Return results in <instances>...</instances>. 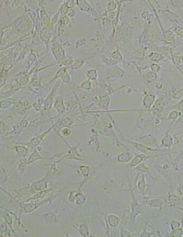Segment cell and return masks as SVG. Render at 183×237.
<instances>
[{
	"label": "cell",
	"instance_id": "cell-1",
	"mask_svg": "<svg viewBox=\"0 0 183 237\" xmlns=\"http://www.w3.org/2000/svg\"><path fill=\"white\" fill-rule=\"evenodd\" d=\"M53 198L54 197H48L46 198L45 200L35 203H23V205L21 206L19 216L21 215L22 214H26V213H31L32 211H34L38 208H39L40 206L43 205L44 204L53 200Z\"/></svg>",
	"mask_w": 183,
	"mask_h": 237
},
{
	"label": "cell",
	"instance_id": "cell-2",
	"mask_svg": "<svg viewBox=\"0 0 183 237\" xmlns=\"http://www.w3.org/2000/svg\"><path fill=\"white\" fill-rule=\"evenodd\" d=\"M163 154H154V155H149L147 154H142L135 155L134 156L133 160H131L128 164V168L130 169H135V168L138 166L140 164L143 163L146 160H150L151 158H154L157 157H160Z\"/></svg>",
	"mask_w": 183,
	"mask_h": 237
},
{
	"label": "cell",
	"instance_id": "cell-3",
	"mask_svg": "<svg viewBox=\"0 0 183 237\" xmlns=\"http://www.w3.org/2000/svg\"><path fill=\"white\" fill-rule=\"evenodd\" d=\"M130 191L131 194L132 198V202L131 205V220H133L134 222L136 220V218L138 217V215L142 214V211H141V206L139 202H138L137 199H136L135 196H134L133 189L131 188V186L130 184Z\"/></svg>",
	"mask_w": 183,
	"mask_h": 237
},
{
	"label": "cell",
	"instance_id": "cell-4",
	"mask_svg": "<svg viewBox=\"0 0 183 237\" xmlns=\"http://www.w3.org/2000/svg\"><path fill=\"white\" fill-rule=\"evenodd\" d=\"M143 204L151 208L161 209L164 205V200L161 198H149L144 197Z\"/></svg>",
	"mask_w": 183,
	"mask_h": 237
},
{
	"label": "cell",
	"instance_id": "cell-5",
	"mask_svg": "<svg viewBox=\"0 0 183 237\" xmlns=\"http://www.w3.org/2000/svg\"><path fill=\"white\" fill-rule=\"evenodd\" d=\"M130 142L132 145L134 146V148H135L138 151H139L140 152H142V154H148L149 152H159V150L156 149H154L151 146H147L145 145H143L142 143H138L136 142Z\"/></svg>",
	"mask_w": 183,
	"mask_h": 237
},
{
	"label": "cell",
	"instance_id": "cell-6",
	"mask_svg": "<svg viewBox=\"0 0 183 237\" xmlns=\"http://www.w3.org/2000/svg\"><path fill=\"white\" fill-rule=\"evenodd\" d=\"M47 185V181L46 178H44L37 181L33 182L32 184V189L34 191H42L46 188Z\"/></svg>",
	"mask_w": 183,
	"mask_h": 237
},
{
	"label": "cell",
	"instance_id": "cell-7",
	"mask_svg": "<svg viewBox=\"0 0 183 237\" xmlns=\"http://www.w3.org/2000/svg\"><path fill=\"white\" fill-rule=\"evenodd\" d=\"M105 220H106V222H107V224L110 227H114L119 226L121 218L116 215L110 214L107 216Z\"/></svg>",
	"mask_w": 183,
	"mask_h": 237
},
{
	"label": "cell",
	"instance_id": "cell-8",
	"mask_svg": "<svg viewBox=\"0 0 183 237\" xmlns=\"http://www.w3.org/2000/svg\"><path fill=\"white\" fill-rule=\"evenodd\" d=\"M134 156V155H133L132 153L128 151H125L118 155L117 160L120 163H130V162H131V160H133Z\"/></svg>",
	"mask_w": 183,
	"mask_h": 237
},
{
	"label": "cell",
	"instance_id": "cell-9",
	"mask_svg": "<svg viewBox=\"0 0 183 237\" xmlns=\"http://www.w3.org/2000/svg\"><path fill=\"white\" fill-rule=\"evenodd\" d=\"M42 159H47V158L42 157L41 155H40L39 154H38L37 149L35 148L34 152L32 153L30 156H29V158H28V160H27V161L24 164H25V165H28V164H32L33 163H34V162L37 161V160H42Z\"/></svg>",
	"mask_w": 183,
	"mask_h": 237
},
{
	"label": "cell",
	"instance_id": "cell-10",
	"mask_svg": "<svg viewBox=\"0 0 183 237\" xmlns=\"http://www.w3.org/2000/svg\"><path fill=\"white\" fill-rule=\"evenodd\" d=\"M168 201L170 203V206H172L176 208L177 206L181 205V199L179 197L174 194H169L168 197Z\"/></svg>",
	"mask_w": 183,
	"mask_h": 237
},
{
	"label": "cell",
	"instance_id": "cell-11",
	"mask_svg": "<svg viewBox=\"0 0 183 237\" xmlns=\"http://www.w3.org/2000/svg\"><path fill=\"white\" fill-rule=\"evenodd\" d=\"M86 197L80 190V188L77 190L76 192H75V201H76L77 205H83L84 203L86 202Z\"/></svg>",
	"mask_w": 183,
	"mask_h": 237
},
{
	"label": "cell",
	"instance_id": "cell-12",
	"mask_svg": "<svg viewBox=\"0 0 183 237\" xmlns=\"http://www.w3.org/2000/svg\"><path fill=\"white\" fill-rule=\"evenodd\" d=\"M173 136H171L169 134H167L161 140V145L164 147L170 149L173 145Z\"/></svg>",
	"mask_w": 183,
	"mask_h": 237
},
{
	"label": "cell",
	"instance_id": "cell-13",
	"mask_svg": "<svg viewBox=\"0 0 183 237\" xmlns=\"http://www.w3.org/2000/svg\"><path fill=\"white\" fill-rule=\"evenodd\" d=\"M137 188L138 190L140 192H142L144 196V194H145V190L147 189V182L145 181V177L144 175H143L142 178L141 179L140 181L138 182Z\"/></svg>",
	"mask_w": 183,
	"mask_h": 237
},
{
	"label": "cell",
	"instance_id": "cell-14",
	"mask_svg": "<svg viewBox=\"0 0 183 237\" xmlns=\"http://www.w3.org/2000/svg\"><path fill=\"white\" fill-rule=\"evenodd\" d=\"M135 169L138 170V171H140V172H142L143 173H147V174H148L150 178H151L152 179H154V177L152 176L151 172H150V170H149V169L148 168V167L146 165L144 162L140 164L138 166H137L135 168Z\"/></svg>",
	"mask_w": 183,
	"mask_h": 237
},
{
	"label": "cell",
	"instance_id": "cell-15",
	"mask_svg": "<svg viewBox=\"0 0 183 237\" xmlns=\"http://www.w3.org/2000/svg\"><path fill=\"white\" fill-rule=\"evenodd\" d=\"M79 232L80 235L83 236H88L90 235L89 229L88 228L87 225L86 224L80 225L79 227Z\"/></svg>",
	"mask_w": 183,
	"mask_h": 237
},
{
	"label": "cell",
	"instance_id": "cell-16",
	"mask_svg": "<svg viewBox=\"0 0 183 237\" xmlns=\"http://www.w3.org/2000/svg\"><path fill=\"white\" fill-rule=\"evenodd\" d=\"M155 100V97L154 95H150L147 97H146L145 100L143 101V103H144V106H145L147 108H149L151 107V106L154 103Z\"/></svg>",
	"mask_w": 183,
	"mask_h": 237
},
{
	"label": "cell",
	"instance_id": "cell-17",
	"mask_svg": "<svg viewBox=\"0 0 183 237\" xmlns=\"http://www.w3.org/2000/svg\"><path fill=\"white\" fill-rule=\"evenodd\" d=\"M183 235V229L181 227L179 229H177L175 230H172L169 234H168V236H181Z\"/></svg>",
	"mask_w": 183,
	"mask_h": 237
},
{
	"label": "cell",
	"instance_id": "cell-18",
	"mask_svg": "<svg viewBox=\"0 0 183 237\" xmlns=\"http://www.w3.org/2000/svg\"><path fill=\"white\" fill-rule=\"evenodd\" d=\"M169 226L170 227L171 230H175L180 228L181 227V224L178 220H173L169 221Z\"/></svg>",
	"mask_w": 183,
	"mask_h": 237
},
{
	"label": "cell",
	"instance_id": "cell-19",
	"mask_svg": "<svg viewBox=\"0 0 183 237\" xmlns=\"http://www.w3.org/2000/svg\"><path fill=\"white\" fill-rule=\"evenodd\" d=\"M80 169L81 172H82V175L85 177H85L88 176L90 172V168L88 167L82 165V166L80 167Z\"/></svg>",
	"mask_w": 183,
	"mask_h": 237
},
{
	"label": "cell",
	"instance_id": "cell-20",
	"mask_svg": "<svg viewBox=\"0 0 183 237\" xmlns=\"http://www.w3.org/2000/svg\"><path fill=\"white\" fill-rule=\"evenodd\" d=\"M157 235L156 234H155L153 232H149V231H146V227L145 226V228L143 230V231L141 233V234L140 235V236L142 237V236H145V237H150V236H156Z\"/></svg>",
	"mask_w": 183,
	"mask_h": 237
},
{
	"label": "cell",
	"instance_id": "cell-21",
	"mask_svg": "<svg viewBox=\"0 0 183 237\" xmlns=\"http://www.w3.org/2000/svg\"><path fill=\"white\" fill-rule=\"evenodd\" d=\"M179 116V112L178 111H172V112L170 113V115L168 117V119L169 120H173V119H176L178 118Z\"/></svg>",
	"mask_w": 183,
	"mask_h": 237
},
{
	"label": "cell",
	"instance_id": "cell-22",
	"mask_svg": "<svg viewBox=\"0 0 183 237\" xmlns=\"http://www.w3.org/2000/svg\"><path fill=\"white\" fill-rule=\"evenodd\" d=\"M121 236H131V234L127 230L125 229V225L121 229Z\"/></svg>",
	"mask_w": 183,
	"mask_h": 237
},
{
	"label": "cell",
	"instance_id": "cell-23",
	"mask_svg": "<svg viewBox=\"0 0 183 237\" xmlns=\"http://www.w3.org/2000/svg\"><path fill=\"white\" fill-rule=\"evenodd\" d=\"M178 192L180 196H183V184H180L178 188Z\"/></svg>",
	"mask_w": 183,
	"mask_h": 237
},
{
	"label": "cell",
	"instance_id": "cell-24",
	"mask_svg": "<svg viewBox=\"0 0 183 237\" xmlns=\"http://www.w3.org/2000/svg\"><path fill=\"white\" fill-rule=\"evenodd\" d=\"M181 133H183V132H182V133H180V134H181ZM182 154H183V150H182V152H181V153H180V154L178 155V158H177V159H176V161L178 160V159H179L180 157H181Z\"/></svg>",
	"mask_w": 183,
	"mask_h": 237
},
{
	"label": "cell",
	"instance_id": "cell-25",
	"mask_svg": "<svg viewBox=\"0 0 183 237\" xmlns=\"http://www.w3.org/2000/svg\"><path fill=\"white\" fill-rule=\"evenodd\" d=\"M178 209H179V210H181L183 211V208H181V207H178V208H176Z\"/></svg>",
	"mask_w": 183,
	"mask_h": 237
}]
</instances>
